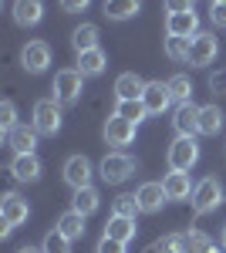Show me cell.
<instances>
[{
  "mask_svg": "<svg viewBox=\"0 0 226 253\" xmlns=\"http://www.w3.org/2000/svg\"><path fill=\"white\" fill-rule=\"evenodd\" d=\"M17 253H44V250H38V247H20Z\"/></svg>",
  "mask_w": 226,
  "mask_h": 253,
  "instance_id": "cell-40",
  "label": "cell"
},
{
  "mask_svg": "<svg viewBox=\"0 0 226 253\" xmlns=\"http://www.w3.org/2000/svg\"><path fill=\"white\" fill-rule=\"evenodd\" d=\"M135 213H142V210H138V199H135L132 193H125V196H118V199H115V213H112V216L135 219Z\"/></svg>",
  "mask_w": 226,
  "mask_h": 253,
  "instance_id": "cell-31",
  "label": "cell"
},
{
  "mask_svg": "<svg viewBox=\"0 0 226 253\" xmlns=\"http://www.w3.org/2000/svg\"><path fill=\"white\" fill-rule=\"evenodd\" d=\"M213 250V240L203 230H189L182 233V253H209Z\"/></svg>",
  "mask_w": 226,
  "mask_h": 253,
  "instance_id": "cell-28",
  "label": "cell"
},
{
  "mask_svg": "<svg viewBox=\"0 0 226 253\" xmlns=\"http://www.w3.org/2000/svg\"><path fill=\"white\" fill-rule=\"evenodd\" d=\"M223 122H226V115L220 105H203L199 108V135H216L223 128Z\"/></svg>",
  "mask_w": 226,
  "mask_h": 253,
  "instance_id": "cell-21",
  "label": "cell"
},
{
  "mask_svg": "<svg viewBox=\"0 0 226 253\" xmlns=\"http://www.w3.org/2000/svg\"><path fill=\"white\" fill-rule=\"evenodd\" d=\"M196 162H199V145H196V138L179 135L169 145V169L172 172H189Z\"/></svg>",
  "mask_w": 226,
  "mask_h": 253,
  "instance_id": "cell-3",
  "label": "cell"
},
{
  "mask_svg": "<svg viewBox=\"0 0 226 253\" xmlns=\"http://www.w3.org/2000/svg\"><path fill=\"white\" fill-rule=\"evenodd\" d=\"M105 64H108V58H105V51H101V47H91V51H81V54H78V71H81L85 78L101 75V71H105Z\"/></svg>",
  "mask_w": 226,
  "mask_h": 253,
  "instance_id": "cell-20",
  "label": "cell"
},
{
  "mask_svg": "<svg viewBox=\"0 0 226 253\" xmlns=\"http://www.w3.org/2000/svg\"><path fill=\"white\" fill-rule=\"evenodd\" d=\"M88 3H91V0H61V7H64L68 14H78V10H85Z\"/></svg>",
  "mask_w": 226,
  "mask_h": 253,
  "instance_id": "cell-39",
  "label": "cell"
},
{
  "mask_svg": "<svg viewBox=\"0 0 226 253\" xmlns=\"http://www.w3.org/2000/svg\"><path fill=\"white\" fill-rule=\"evenodd\" d=\"M166 34L169 38H196L199 34V17H196V10H189V14H169L166 17Z\"/></svg>",
  "mask_w": 226,
  "mask_h": 253,
  "instance_id": "cell-13",
  "label": "cell"
},
{
  "mask_svg": "<svg viewBox=\"0 0 226 253\" xmlns=\"http://www.w3.org/2000/svg\"><path fill=\"white\" fill-rule=\"evenodd\" d=\"M189 54H192V41L189 38H166V58L189 61Z\"/></svg>",
  "mask_w": 226,
  "mask_h": 253,
  "instance_id": "cell-29",
  "label": "cell"
},
{
  "mask_svg": "<svg viewBox=\"0 0 226 253\" xmlns=\"http://www.w3.org/2000/svg\"><path fill=\"white\" fill-rule=\"evenodd\" d=\"M71 210L81 216H91L98 210V189L85 186V189H75V199H71Z\"/></svg>",
  "mask_w": 226,
  "mask_h": 253,
  "instance_id": "cell-25",
  "label": "cell"
},
{
  "mask_svg": "<svg viewBox=\"0 0 226 253\" xmlns=\"http://www.w3.org/2000/svg\"><path fill=\"white\" fill-rule=\"evenodd\" d=\"M189 203H192V210H196L199 216L213 213V210L223 203V182H220L216 175H206V179L192 189V199H189Z\"/></svg>",
  "mask_w": 226,
  "mask_h": 253,
  "instance_id": "cell-2",
  "label": "cell"
},
{
  "mask_svg": "<svg viewBox=\"0 0 226 253\" xmlns=\"http://www.w3.org/2000/svg\"><path fill=\"white\" fill-rule=\"evenodd\" d=\"M71 44H75L78 54H81V51H91V47H98V27H94V24H81V27H75Z\"/></svg>",
  "mask_w": 226,
  "mask_h": 253,
  "instance_id": "cell-26",
  "label": "cell"
},
{
  "mask_svg": "<svg viewBox=\"0 0 226 253\" xmlns=\"http://www.w3.org/2000/svg\"><path fill=\"white\" fill-rule=\"evenodd\" d=\"M135 128H138V125L112 115L108 122H105V142H108V145H118V149H122V145H132L135 142Z\"/></svg>",
  "mask_w": 226,
  "mask_h": 253,
  "instance_id": "cell-12",
  "label": "cell"
},
{
  "mask_svg": "<svg viewBox=\"0 0 226 253\" xmlns=\"http://www.w3.org/2000/svg\"><path fill=\"white\" fill-rule=\"evenodd\" d=\"M44 17V3L41 0H14V20L20 27H34Z\"/></svg>",
  "mask_w": 226,
  "mask_h": 253,
  "instance_id": "cell-19",
  "label": "cell"
},
{
  "mask_svg": "<svg viewBox=\"0 0 226 253\" xmlns=\"http://www.w3.org/2000/svg\"><path fill=\"white\" fill-rule=\"evenodd\" d=\"M10 172H14L17 182H38L41 179V159L38 156H14Z\"/></svg>",
  "mask_w": 226,
  "mask_h": 253,
  "instance_id": "cell-17",
  "label": "cell"
},
{
  "mask_svg": "<svg viewBox=\"0 0 226 253\" xmlns=\"http://www.w3.org/2000/svg\"><path fill=\"white\" fill-rule=\"evenodd\" d=\"M209 88H213V91H226V71L209 75Z\"/></svg>",
  "mask_w": 226,
  "mask_h": 253,
  "instance_id": "cell-38",
  "label": "cell"
},
{
  "mask_svg": "<svg viewBox=\"0 0 226 253\" xmlns=\"http://www.w3.org/2000/svg\"><path fill=\"white\" fill-rule=\"evenodd\" d=\"M20 64H24V71H31V75L47 71V64H51V47H47L44 41H31V44H24V51H20Z\"/></svg>",
  "mask_w": 226,
  "mask_h": 253,
  "instance_id": "cell-6",
  "label": "cell"
},
{
  "mask_svg": "<svg viewBox=\"0 0 226 253\" xmlns=\"http://www.w3.org/2000/svg\"><path fill=\"white\" fill-rule=\"evenodd\" d=\"M0 128H3V135L10 128H17V108H14V101H3L0 105Z\"/></svg>",
  "mask_w": 226,
  "mask_h": 253,
  "instance_id": "cell-33",
  "label": "cell"
},
{
  "mask_svg": "<svg viewBox=\"0 0 226 253\" xmlns=\"http://www.w3.org/2000/svg\"><path fill=\"white\" fill-rule=\"evenodd\" d=\"M115 115L125 118V122H132V125H138L142 118L149 115V108L142 105V98H135V101H118V105H115Z\"/></svg>",
  "mask_w": 226,
  "mask_h": 253,
  "instance_id": "cell-27",
  "label": "cell"
},
{
  "mask_svg": "<svg viewBox=\"0 0 226 253\" xmlns=\"http://www.w3.org/2000/svg\"><path fill=\"white\" fill-rule=\"evenodd\" d=\"M142 10V0H105V17L108 20H132Z\"/></svg>",
  "mask_w": 226,
  "mask_h": 253,
  "instance_id": "cell-22",
  "label": "cell"
},
{
  "mask_svg": "<svg viewBox=\"0 0 226 253\" xmlns=\"http://www.w3.org/2000/svg\"><path fill=\"white\" fill-rule=\"evenodd\" d=\"M98 253H125V243H118V240H108V236H101V243H98Z\"/></svg>",
  "mask_w": 226,
  "mask_h": 253,
  "instance_id": "cell-36",
  "label": "cell"
},
{
  "mask_svg": "<svg viewBox=\"0 0 226 253\" xmlns=\"http://www.w3.org/2000/svg\"><path fill=\"white\" fill-rule=\"evenodd\" d=\"M155 253H182V233L162 236V240L155 243Z\"/></svg>",
  "mask_w": 226,
  "mask_h": 253,
  "instance_id": "cell-34",
  "label": "cell"
},
{
  "mask_svg": "<svg viewBox=\"0 0 226 253\" xmlns=\"http://www.w3.org/2000/svg\"><path fill=\"white\" fill-rule=\"evenodd\" d=\"M34 128L41 135H57L61 132V105L54 98H44L34 105Z\"/></svg>",
  "mask_w": 226,
  "mask_h": 253,
  "instance_id": "cell-4",
  "label": "cell"
},
{
  "mask_svg": "<svg viewBox=\"0 0 226 253\" xmlns=\"http://www.w3.org/2000/svg\"><path fill=\"white\" fill-rule=\"evenodd\" d=\"M162 189H166L169 199L182 203V199H192V189H196V186L189 182V172H169L162 179Z\"/></svg>",
  "mask_w": 226,
  "mask_h": 253,
  "instance_id": "cell-16",
  "label": "cell"
},
{
  "mask_svg": "<svg viewBox=\"0 0 226 253\" xmlns=\"http://www.w3.org/2000/svg\"><path fill=\"white\" fill-rule=\"evenodd\" d=\"M209 253H226V250H216V247H213V250H209Z\"/></svg>",
  "mask_w": 226,
  "mask_h": 253,
  "instance_id": "cell-42",
  "label": "cell"
},
{
  "mask_svg": "<svg viewBox=\"0 0 226 253\" xmlns=\"http://www.w3.org/2000/svg\"><path fill=\"white\" fill-rule=\"evenodd\" d=\"M166 10L169 14H189L192 10V0H166Z\"/></svg>",
  "mask_w": 226,
  "mask_h": 253,
  "instance_id": "cell-37",
  "label": "cell"
},
{
  "mask_svg": "<svg viewBox=\"0 0 226 253\" xmlns=\"http://www.w3.org/2000/svg\"><path fill=\"white\" fill-rule=\"evenodd\" d=\"M172 128H176L179 135L196 138L199 135V108H196L192 101H182V105L176 108V115H172Z\"/></svg>",
  "mask_w": 226,
  "mask_h": 253,
  "instance_id": "cell-9",
  "label": "cell"
},
{
  "mask_svg": "<svg viewBox=\"0 0 226 253\" xmlns=\"http://www.w3.org/2000/svg\"><path fill=\"white\" fill-rule=\"evenodd\" d=\"M64 182L71 186V189H85V186H91V162L85 156H71L64 162Z\"/></svg>",
  "mask_w": 226,
  "mask_h": 253,
  "instance_id": "cell-10",
  "label": "cell"
},
{
  "mask_svg": "<svg viewBox=\"0 0 226 253\" xmlns=\"http://www.w3.org/2000/svg\"><path fill=\"white\" fill-rule=\"evenodd\" d=\"M38 128H27V125H17V128H10L7 132V145L17 152V156H34V149H38Z\"/></svg>",
  "mask_w": 226,
  "mask_h": 253,
  "instance_id": "cell-14",
  "label": "cell"
},
{
  "mask_svg": "<svg viewBox=\"0 0 226 253\" xmlns=\"http://www.w3.org/2000/svg\"><path fill=\"white\" fill-rule=\"evenodd\" d=\"M216 54H220V41H216V34H196L192 38V54H189V64H196V68H206V64H213L216 61Z\"/></svg>",
  "mask_w": 226,
  "mask_h": 253,
  "instance_id": "cell-8",
  "label": "cell"
},
{
  "mask_svg": "<svg viewBox=\"0 0 226 253\" xmlns=\"http://www.w3.org/2000/svg\"><path fill=\"white\" fill-rule=\"evenodd\" d=\"M105 236L108 240H118V243H129L135 236V219H125V216H112L108 226H105Z\"/></svg>",
  "mask_w": 226,
  "mask_h": 253,
  "instance_id": "cell-24",
  "label": "cell"
},
{
  "mask_svg": "<svg viewBox=\"0 0 226 253\" xmlns=\"http://www.w3.org/2000/svg\"><path fill=\"white\" fill-rule=\"evenodd\" d=\"M169 91H172V101H189V95H192V81L186 78V75H176V78H169Z\"/></svg>",
  "mask_w": 226,
  "mask_h": 253,
  "instance_id": "cell-30",
  "label": "cell"
},
{
  "mask_svg": "<svg viewBox=\"0 0 226 253\" xmlns=\"http://www.w3.org/2000/svg\"><path fill=\"white\" fill-rule=\"evenodd\" d=\"M135 199H138V210H142V213H159L169 196L162 189V182H145V186H138Z\"/></svg>",
  "mask_w": 226,
  "mask_h": 253,
  "instance_id": "cell-15",
  "label": "cell"
},
{
  "mask_svg": "<svg viewBox=\"0 0 226 253\" xmlns=\"http://www.w3.org/2000/svg\"><path fill=\"white\" fill-rule=\"evenodd\" d=\"M145 84L149 81H142L138 75L125 71V75H118V81H115V95H118V101H135V98H142Z\"/></svg>",
  "mask_w": 226,
  "mask_h": 253,
  "instance_id": "cell-18",
  "label": "cell"
},
{
  "mask_svg": "<svg viewBox=\"0 0 226 253\" xmlns=\"http://www.w3.org/2000/svg\"><path fill=\"white\" fill-rule=\"evenodd\" d=\"M142 105L149 108V115H162V112L172 105L169 81H149V84H145V91H142Z\"/></svg>",
  "mask_w": 226,
  "mask_h": 253,
  "instance_id": "cell-7",
  "label": "cell"
},
{
  "mask_svg": "<svg viewBox=\"0 0 226 253\" xmlns=\"http://www.w3.org/2000/svg\"><path fill=\"white\" fill-rule=\"evenodd\" d=\"M213 3H226V0H213Z\"/></svg>",
  "mask_w": 226,
  "mask_h": 253,
  "instance_id": "cell-43",
  "label": "cell"
},
{
  "mask_svg": "<svg viewBox=\"0 0 226 253\" xmlns=\"http://www.w3.org/2000/svg\"><path fill=\"white\" fill-rule=\"evenodd\" d=\"M209 20H213L216 27H226V3H213V7H209Z\"/></svg>",
  "mask_w": 226,
  "mask_h": 253,
  "instance_id": "cell-35",
  "label": "cell"
},
{
  "mask_svg": "<svg viewBox=\"0 0 226 253\" xmlns=\"http://www.w3.org/2000/svg\"><path fill=\"white\" fill-rule=\"evenodd\" d=\"M44 253H71V240L68 236H61L57 230H51V233L44 236V247H41Z\"/></svg>",
  "mask_w": 226,
  "mask_h": 253,
  "instance_id": "cell-32",
  "label": "cell"
},
{
  "mask_svg": "<svg viewBox=\"0 0 226 253\" xmlns=\"http://www.w3.org/2000/svg\"><path fill=\"white\" fill-rule=\"evenodd\" d=\"M223 250H226V226H223Z\"/></svg>",
  "mask_w": 226,
  "mask_h": 253,
  "instance_id": "cell-41",
  "label": "cell"
},
{
  "mask_svg": "<svg viewBox=\"0 0 226 253\" xmlns=\"http://www.w3.org/2000/svg\"><path fill=\"white\" fill-rule=\"evenodd\" d=\"M0 213H3V223H10V226H20V223H27V216H31V206H27V199L20 193H7L0 199Z\"/></svg>",
  "mask_w": 226,
  "mask_h": 253,
  "instance_id": "cell-11",
  "label": "cell"
},
{
  "mask_svg": "<svg viewBox=\"0 0 226 253\" xmlns=\"http://www.w3.org/2000/svg\"><path fill=\"white\" fill-rule=\"evenodd\" d=\"M54 101L57 105H75L81 91H85V75L78 71V68H64V71H57L54 75Z\"/></svg>",
  "mask_w": 226,
  "mask_h": 253,
  "instance_id": "cell-1",
  "label": "cell"
},
{
  "mask_svg": "<svg viewBox=\"0 0 226 253\" xmlns=\"http://www.w3.org/2000/svg\"><path fill=\"white\" fill-rule=\"evenodd\" d=\"M54 230H57L61 236H68V240L75 243V240H81V236H85V216L75 213V210H68V213L57 219V226H54Z\"/></svg>",
  "mask_w": 226,
  "mask_h": 253,
  "instance_id": "cell-23",
  "label": "cell"
},
{
  "mask_svg": "<svg viewBox=\"0 0 226 253\" xmlns=\"http://www.w3.org/2000/svg\"><path fill=\"white\" fill-rule=\"evenodd\" d=\"M135 172V159L125 156V152H108V156L101 159V179L105 182H125L129 175Z\"/></svg>",
  "mask_w": 226,
  "mask_h": 253,
  "instance_id": "cell-5",
  "label": "cell"
}]
</instances>
